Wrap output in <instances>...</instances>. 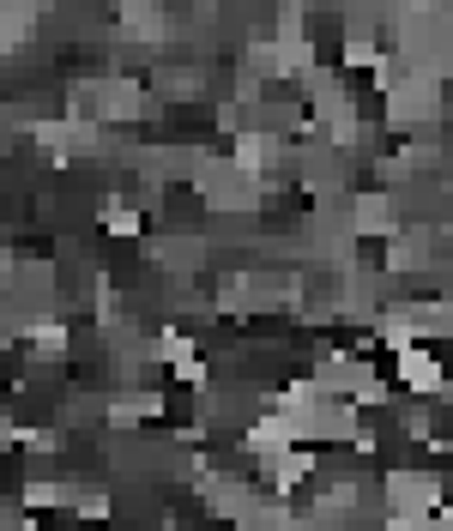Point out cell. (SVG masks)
Wrapping results in <instances>:
<instances>
[{"instance_id":"obj_1","label":"cell","mask_w":453,"mask_h":531,"mask_svg":"<svg viewBox=\"0 0 453 531\" xmlns=\"http://www.w3.org/2000/svg\"><path fill=\"white\" fill-rule=\"evenodd\" d=\"M351 230H357V236H399L393 194H357V200H351Z\"/></svg>"},{"instance_id":"obj_2","label":"cell","mask_w":453,"mask_h":531,"mask_svg":"<svg viewBox=\"0 0 453 531\" xmlns=\"http://www.w3.org/2000/svg\"><path fill=\"white\" fill-rule=\"evenodd\" d=\"M399 381L411 393H441V369H435V357H429L423 344H405L399 350Z\"/></svg>"},{"instance_id":"obj_3","label":"cell","mask_w":453,"mask_h":531,"mask_svg":"<svg viewBox=\"0 0 453 531\" xmlns=\"http://www.w3.org/2000/svg\"><path fill=\"white\" fill-rule=\"evenodd\" d=\"M67 501H73V483H55V477L25 483V507H31V513H55V507H67Z\"/></svg>"},{"instance_id":"obj_4","label":"cell","mask_w":453,"mask_h":531,"mask_svg":"<svg viewBox=\"0 0 453 531\" xmlns=\"http://www.w3.org/2000/svg\"><path fill=\"white\" fill-rule=\"evenodd\" d=\"M103 230H109V236H139V206L109 200V206H103Z\"/></svg>"},{"instance_id":"obj_5","label":"cell","mask_w":453,"mask_h":531,"mask_svg":"<svg viewBox=\"0 0 453 531\" xmlns=\"http://www.w3.org/2000/svg\"><path fill=\"white\" fill-rule=\"evenodd\" d=\"M67 507H73L79 519H91V525H103V519H109V495H103V489H73V501H67Z\"/></svg>"},{"instance_id":"obj_6","label":"cell","mask_w":453,"mask_h":531,"mask_svg":"<svg viewBox=\"0 0 453 531\" xmlns=\"http://www.w3.org/2000/svg\"><path fill=\"white\" fill-rule=\"evenodd\" d=\"M31 344L49 350V357H61V350H67V326H61V320H37V326H31Z\"/></svg>"},{"instance_id":"obj_7","label":"cell","mask_w":453,"mask_h":531,"mask_svg":"<svg viewBox=\"0 0 453 531\" xmlns=\"http://www.w3.org/2000/svg\"><path fill=\"white\" fill-rule=\"evenodd\" d=\"M375 61H381V49H375V43H363V37L345 49V67H375Z\"/></svg>"},{"instance_id":"obj_8","label":"cell","mask_w":453,"mask_h":531,"mask_svg":"<svg viewBox=\"0 0 453 531\" xmlns=\"http://www.w3.org/2000/svg\"><path fill=\"white\" fill-rule=\"evenodd\" d=\"M0 296H7V266H0Z\"/></svg>"}]
</instances>
